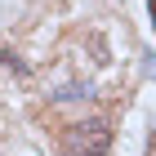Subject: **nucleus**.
<instances>
[{"label": "nucleus", "instance_id": "1", "mask_svg": "<svg viewBox=\"0 0 156 156\" xmlns=\"http://www.w3.org/2000/svg\"><path fill=\"white\" fill-rule=\"evenodd\" d=\"M107 143H112L107 125H103V120H89V125H76L72 129L67 156H107Z\"/></svg>", "mask_w": 156, "mask_h": 156}, {"label": "nucleus", "instance_id": "2", "mask_svg": "<svg viewBox=\"0 0 156 156\" xmlns=\"http://www.w3.org/2000/svg\"><path fill=\"white\" fill-rule=\"evenodd\" d=\"M147 13H152V23H156V0H147Z\"/></svg>", "mask_w": 156, "mask_h": 156}]
</instances>
